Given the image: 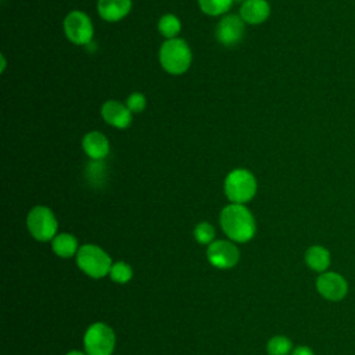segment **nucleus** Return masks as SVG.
Instances as JSON below:
<instances>
[{
	"label": "nucleus",
	"mask_w": 355,
	"mask_h": 355,
	"mask_svg": "<svg viewBox=\"0 0 355 355\" xmlns=\"http://www.w3.org/2000/svg\"><path fill=\"white\" fill-rule=\"evenodd\" d=\"M304 259H305L306 266L311 270L318 272V273L327 272V269L331 263L330 251L320 244H313V245L308 247V250L305 251Z\"/></svg>",
	"instance_id": "obj_12"
},
{
	"label": "nucleus",
	"mask_w": 355,
	"mask_h": 355,
	"mask_svg": "<svg viewBox=\"0 0 355 355\" xmlns=\"http://www.w3.org/2000/svg\"><path fill=\"white\" fill-rule=\"evenodd\" d=\"M76 257L78 268L92 279H101L110 275L111 257L96 244H83L79 247Z\"/></svg>",
	"instance_id": "obj_2"
},
{
	"label": "nucleus",
	"mask_w": 355,
	"mask_h": 355,
	"mask_svg": "<svg viewBox=\"0 0 355 355\" xmlns=\"http://www.w3.org/2000/svg\"><path fill=\"white\" fill-rule=\"evenodd\" d=\"M270 12L269 3L266 0H245L240 8V17L248 24L263 22Z\"/></svg>",
	"instance_id": "obj_13"
},
{
	"label": "nucleus",
	"mask_w": 355,
	"mask_h": 355,
	"mask_svg": "<svg viewBox=\"0 0 355 355\" xmlns=\"http://www.w3.org/2000/svg\"><path fill=\"white\" fill-rule=\"evenodd\" d=\"M290 355H315V352L308 345H298L293 349Z\"/></svg>",
	"instance_id": "obj_23"
},
{
	"label": "nucleus",
	"mask_w": 355,
	"mask_h": 355,
	"mask_svg": "<svg viewBox=\"0 0 355 355\" xmlns=\"http://www.w3.org/2000/svg\"><path fill=\"white\" fill-rule=\"evenodd\" d=\"M257 191V180L254 175L245 169H234L225 179L226 197L234 204L250 201Z\"/></svg>",
	"instance_id": "obj_5"
},
{
	"label": "nucleus",
	"mask_w": 355,
	"mask_h": 355,
	"mask_svg": "<svg viewBox=\"0 0 355 355\" xmlns=\"http://www.w3.org/2000/svg\"><path fill=\"white\" fill-rule=\"evenodd\" d=\"M115 343L114 330L103 322L90 324L83 336V347L87 355H112Z\"/></svg>",
	"instance_id": "obj_4"
},
{
	"label": "nucleus",
	"mask_w": 355,
	"mask_h": 355,
	"mask_svg": "<svg viewBox=\"0 0 355 355\" xmlns=\"http://www.w3.org/2000/svg\"><path fill=\"white\" fill-rule=\"evenodd\" d=\"M219 222L225 234L236 243L250 241L257 232L255 219L243 204L226 205L220 212Z\"/></svg>",
	"instance_id": "obj_1"
},
{
	"label": "nucleus",
	"mask_w": 355,
	"mask_h": 355,
	"mask_svg": "<svg viewBox=\"0 0 355 355\" xmlns=\"http://www.w3.org/2000/svg\"><path fill=\"white\" fill-rule=\"evenodd\" d=\"M233 0H198L200 8L208 15H219L227 11Z\"/></svg>",
	"instance_id": "obj_20"
},
{
	"label": "nucleus",
	"mask_w": 355,
	"mask_h": 355,
	"mask_svg": "<svg viewBox=\"0 0 355 355\" xmlns=\"http://www.w3.org/2000/svg\"><path fill=\"white\" fill-rule=\"evenodd\" d=\"M159 61L162 68L173 75L187 71L191 62V51L182 39H168L159 50Z\"/></svg>",
	"instance_id": "obj_3"
},
{
	"label": "nucleus",
	"mask_w": 355,
	"mask_h": 355,
	"mask_svg": "<svg viewBox=\"0 0 355 355\" xmlns=\"http://www.w3.org/2000/svg\"><path fill=\"white\" fill-rule=\"evenodd\" d=\"M293 349V343L286 336H273L266 344L268 355H290Z\"/></svg>",
	"instance_id": "obj_17"
},
{
	"label": "nucleus",
	"mask_w": 355,
	"mask_h": 355,
	"mask_svg": "<svg viewBox=\"0 0 355 355\" xmlns=\"http://www.w3.org/2000/svg\"><path fill=\"white\" fill-rule=\"evenodd\" d=\"M108 276L111 277L112 282H115L118 284H125L132 279L133 270L129 263H126L123 261H118V262L112 263Z\"/></svg>",
	"instance_id": "obj_18"
},
{
	"label": "nucleus",
	"mask_w": 355,
	"mask_h": 355,
	"mask_svg": "<svg viewBox=\"0 0 355 355\" xmlns=\"http://www.w3.org/2000/svg\"><path fill=\"white\" fill-rule=\"evenodd\" d=\"M244 35V22L241 17L227 15L222 18L216 26V37L219 43L225 46H232L240 42Z\"/></svg>",
	"instance_id": "obj_10"
},
{
	"label": "nucleus",
	"mask_w": 355,
	"mask_h": 355,
	"mask_svg": "<svg viewBox=\"0 0 355 355\" xmlns=\"http://www.w3.org/2000/svg\"><path fill=\"white\" fill-rule=\"evenodd\" d=\"M194 239L200 244H211L215 239V229L208 222H200L194 229Z\"/></svg>",
	"instance_id": "obj_21"
},
{
	"label": "nucleus",
	"mask_w": 355,
	"mask_h": 355,
	"mask_svg": "<svg viewBox=\"0 0 355 355\" xmlns=\"http://www.w3.org/2000/svg\"><path fill=\"white\" fill-rule=\"evenodd\" d=\"M207 259L212 266L218 269H230L237 265L240 259V251L233 241L215 240L208 244Z\"/></svg>",
	"instance_id": "obj_8"
},
{
	"label": "nucleus",
	"mask_w": 355,
	"mask_h": 355,
	"mask_svg": "<svg viewBox=\"0 0 355 355\" xmlns=\"http://www.w3.org/2000/svg\"><path fill=\"white\" fill-rule=\"evenodd\" d=\"M65 355H87V354H86V352H82V351H78V349H73V351L67 352Z\"/></svg>",
	"instance_id": "obj_24"
},
{
	"label": "nucleus",
	"mask_w": 355,
	"mask_h": 355,
	"mask_svg": "<svg viewBox=\"0 0 355 355\" xmlns=\"http://www.w3.org/2000/svg\"><path fill=\"white\" fill-rule=\"evenodd\" d=\"M315 284H316L318 293L324 300L331 301V302H338V301L344 300L349 290L347 279L341 273L333 272V270L320 273L318 276Z\"/></svg>",
	"instance_id": "obj_7"
},
{
	"label": "nucleus",
	"mask_w": 355,
	"mask_h": 355,
	"mask_svg": "<svg viewBox=\"0 0 355 355\" xmlns=\"http://www.w3.org/2000/svg\"><path fill=\"white\" fill-rule=\"evenodd\" d=\"M51 250L60 258H71L78 254V240L69 233H60L51 240Z\"/></svg>",
	"instance_id": "obj_16"
},
{
	"label": "nucleus",
	"mask_w": 355,
	"mask_h": 355,
	"mask_svg": "<svg viewBox=\"0 0 355 355\" xmlns=\"http://www.w3.org/2000/svg\"><path fill=\"white\" fill-rule=\"evenodd\" d=\"M158 29L165 37L175 39L180 31V21L173 14H165L158 22Z\"/></svg>",
	"instance_id": "obj_19"
},
{
	"label": "nucleus",
	"mask_w": 355,
	"mask_h": 355,
	"mask_svg": "<svg viewBox=\"0 0 355 355\" xmlns=\"http://www.w3.org/2000/svg\"><path fill=\"white\" fill-rule=\"evenodd\" d=\"M126 107L130 112H140L146 107V98L141 93H132L126 100Z\"/></svg>",
	"instance_id": "obj_22"
},
{
	"label": "nucleus",
	"mask_w": 355,
	"mask_h": 355,
	"mask_svg": "<svg viewBox=\"0 0 355 355\" xmlns=\"http://www.w3.org/2000/svg\"><path fill=\"white\" fill-rule=\"evenodd\" d=\"M101 115L104 118V121L115 128L123 129L128 128L129 123L132 122V112L130 110L123 105L119 101H107L103 108H101Z\"/></svg>",
	"instance_id": "obj_11"
},
{
	"label": "nucleus",
	"mask_w": 355,
	"mask_h": 355,
	"mask_svg": "<svg viewBox=\"0 0 355 355\" xmlns=\"http://www.w3.org/2000/svg\"><path fill=\"white\" fill-rule=\"evenodd\" d=\"M64 32L72 43L86 44L92 40L93 25L85 12L72 11L64 19Z\"/></svg>",
	"instance_id": "obj_9"
},
{
	"label": "nucleus",
	"mask_w": 355,
	"mask_h": 355,
	"mask_svg": "<svg viewBox=\"0 0 355 355\" xmlns=\"http://www.w3.org/2000/svg\"><path fill=\"white\" fill-rule=\"evenodd\" d=\"M26 226L29 233L39 241H49L57 236V219L53 211L43 205H37L29 211Z\"/></svg>",
	"instance_id": "obj_6"
},
{
	"label": "nucleus",
	"mask_w": 355,
	"mask_h": 355,
	"mask_svg": "<svg viewBox=\"0 0 355 355\" xmlns=\"http://www.w3.org/2000/svg\"><path fill=\"white\" fill-rule=\"evenodd\" d=\"M132 7V0H98L97 10L105 21L122 19Z\"/></svg>",
	"instance_id": "obj_14"
},
{
	"label": "nucleus",
	"mask_w": 355,
	"mask_h": 355,
	"mask_svg": "<svg viewBox=\"0 0 355 355\" xmlns=\"http://www.w3.org/2000/svg\"><path fill=\"white\" fill-rule=\"evenodd\" d=\"M83 150L93 159H101L110 153L107 137L100 132H90L83 137Z\"/></svg>",
	"instance_id": "obj_15"
}]
</instances>
